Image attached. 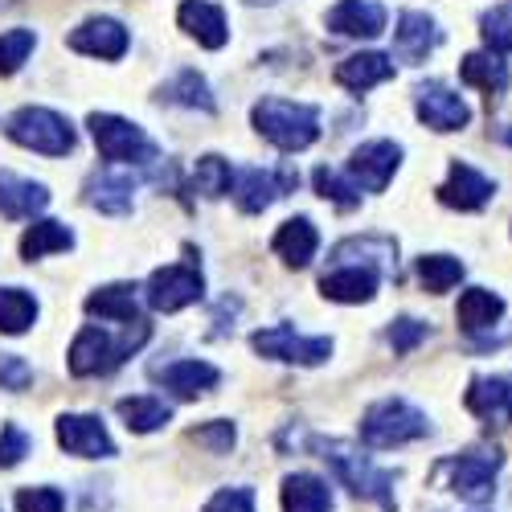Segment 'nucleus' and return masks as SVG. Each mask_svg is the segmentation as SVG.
Wrapping results in <instances>:
<instances>
[{"label": "nucleus", "instance_id": "1", "mask_svg": "<svg viewBox=\"0 0 512 512\" xmlns=\"http://www.w3.org/2000/svg\"><path fill=\"white\" fill-rule=\"evenodd\" d=\"M148 336H152V324H148V320L127 324L119 340H115L107 328L87 324V328L74 336V345H70V353H66V365H70L74 377H103V373L119 369L127 357H132V353L144 345Z\"/></svg>", "mask_w": 512, "mask_h": 512}, {"label": "nucleus", "instance_id": "2", "mask_svg": "<svg viewBox=\"0 0 512 512\" xmlns=\"http://www.w3.org/2000/svg\"><path fill=\"white\" fill-rule=\"evenodd\" d=\"M250 123L267 144L279 152H304L320 140V107L312 103H295V99H259L250 107Z\"/></svg>", "mask_w": 512, "mask_h": 512}, {"label": "nucleus", "instance_id": "3", "mask_svg": "<svg viewBox=\"0 0 512 512\" xmlns=\"http://www.w3.org/2000/svg\"><path fill=\"white\" fill-rule=\"evenodd\" d=\"M312 447L332 467V476L345 484L357 500H373L386 512L398 508V500H394V472H386V467H373L369 455H361L353 443H340V439H316Z\"/></svg>", "mask_w": 512, "mask_h": 512}, {"label": "nucleus", "instance_id": "4", "mask_svg": "<svg viewBox=\"0 0 512 512\" xmlns=\"http://www.w3.org/2000/svg\"><path fill=\"white\" fill-rule=\"evenodd\" d=\"M431 435V422L418 406H410L406 398H381L361 414V443L369 451H390V447H406L414 439Z\"/></svg>", "mask_w": 512, "mask_h": 512}, {"label": "nucleus", "instance_id": "5", "mask_svg": "<svg viewBox=\"0 0 512 512\" xmlns=\"http://www.w3.org/2000/svg\"><path fill=\"white\" fill-rule=\"evenodd\" d=\"M87 127H91V140H95L99 156L111 160V164L148 168V164L160 160V144L144 132L140 123H132V119L111 115V111H91L87 115Z\"/></svg>", "mask_w": 512, "mask_h": 512}, {"label": "nucleus", "instance_id": "6", "mask_svg": "<svg viewBox=\"0 0 512 512\" xmlns=\"http://www.w3.org/2000/svg\"><path fill=\"white\" fill-rule=\"evenodd\" d=\"M5 136L37 156H70L78 144L74 123L54 107H21L5 119Z\"/></svg>", "mask_w": 512, "mask_h": 512}, {"label": "nucleus", "instance_id": "7", "mask_svg": "<svg viewBox=\"0 0 512 512\" xmlns=\"http://www.w3.org/2000/svg\"><path fill=\"white\" fill-rule=\"evenodd\" d=\"M500 447H476V451H463V455H451L443 463L447 472V484L459 500L467 504H488L496 496V472H500Z\"/></svg>", "mask_w": 512, "mask_h": 512}, {"label": "nucleus", "instance_id": "8", "mask_svg": "<svg viewBox=\"0 0 512 512\" xmlns=\"http://www.w3.org/2000/svg\"><path fill=\"white\" fill-rule=\"evenodd\" d=\"M201 295H205V275H201L197 259L156 267L144 283V300L152 312H181V308L197 304Z\"/></svg>", "mask_w": 512, "mask_h": 512}, {"label": "nucleus", "instance_id": "9", "mask_svg": "<svg viewBox=\"0 0 512 512\" xmlns=\"http://www.w3.org/2000/svg\"><path fill=\"white\" fill-rule=\"evenodd\" d=\"M250 345L259 357L287 361V365H324L332 357V340L328 336H300L291 324H271L250 336Z\"/></svg>", "mask_w": 512, "mask_h": 512}, {"label": "nucleus", "instance_id": "10", "mask_svg": "<svg viewBox=\"0 0 512 512\" xmlns=\"http://www.w3.org/2000/svg\"><path fill=\"white\" fill-rule=\"evenodd\" d=\"M414 115L431 127V132H463L472 111H467L463 95H455L447 82H418L414 87Z\"/></svg>", "mask_w": 512, "mask_h": 512}, {"label": "nucleus", "instance_id": "11", "mask_svg": "<svg viewBox=\"0 0 512 512\" xmlns=\"http://www.w3.org/2000/svg\"><path fill=\"white\" fill-rule=\"evenodd\" d=\"M66 46L74 54H87L99 62H119L127 54V46H132V33H127V25L115 17H87L78 29H70Z\"/></svg>", "mask_w": 512, "mask_h": 512}, {"label": "nucleus", "instance_id": "12", "mask_svg": "<svg viewBox=\"0 0 512 512\" xmlns=\"http://www.w3.org/2000/svg\"><path fill=\"white\" fill-rule=\"evenodd\" d=\"M295 185H300V173H291V168H283V173H271V168H242L234 177V205L242 213H263L279 197H287Z\"/></svg>", "mask_w": 512, "mask_h": 512}, {"label": "nucleus", "instance_id": "13", "mask_svg": "<svg viewBox=\"0 0 512 512\" xmlns=\"http://www.w3.org/2000/svg\"><path fill=\"white\" fill-rule=\"evenodd\" d=\"M402 164V144L394 140H369L349 156V181L365 193H381Z\"/></svg>", "mask_w": 512, "mask_h": 512}, {"label": "nucleus", "instance_id": "14", "mask_svg": "<svg viewBox=\"0 0 512 512\" xmlns=\"http://www.w3.org/2000/svg\"><path fill=\"white\" fill-rule=\"evenodd\" d=\"M54 435H58V447L78 459H111L115 455V439L107 435L99 414H62Z\"/></svg>", "mask_w": 512, "mask_h": 512}, {"label": "nucleus", "instance_id": "15", "mask_svg": "<svg viewBox=\"0 0 512 512\" xmlns=\"http://www.w3.org/2000/svg\"><path fill=\"white\" fill-rule=\"evenodd\" d=\"M435 193H439V201H443L447 209L476 213V209H484V205L496 197V181H488L480 168H472L467 160H451L447 181H443Z\"/></svg>", "mask_w": 512, "mask_h": 512}, {"label": "nucleus", "instance_id": "16", "mask_svg": "<svg viewBox=\"0 0 512 512\" xmlns=\"http://www.w3.org/2000/svg\"><path fill=\"white\" fill-rule=\"evenodd\" d=\"M439 46H443V29L435 25V17H426L418 9H406L398 17V29H394V58L398 62L418 66V62L431 58Z\"/></svg>", "mask_w": 512, "mask_h": 512}, {"label": "nucleus", "instance_id": "17", "mask_svg": "<svg viewBox=\"0 0 512 512\" xmlns=\"http://www.w3.org/2000/svg\"><path fill=\"white\" fill-rule=\"evenodd\" d=\"M152 381H160V386L173 390L177 398H201V394H209L222 381V369L209 365V361H197V357H181V361L156 365Z\"/></svg>", "mask_w": 512, "mask_h": 512}, {"label": "nucleus", "instance_id": "18", "mask_svg": "<svg viewBox=\"0 0 512 512\" xmlns=\"http://www.w3.org/2000/svg\"><path fill=\"white\" fill-rule=\"evenodd\" d=\"M336 267H373L377 275H398V242L381 238V234H365V238H345L332 250Z\"/></svg>", "mask_w": 512, "mask_h": 512}, {"label": "nucleus", "instance_id": "19", "mask_svg": "<svg viewBox=\"0 0 512 512\" xmlns=\"http://www.w3.org/2000/svg\"><path fill=\"white\" fill-rule=\"evenodd\" d=\"M177 25L197 41L201 50H222L230 41L226 9L213 5V0H185V5L177 9Z\"/></svg>", "mask_w": 512, "mask_h": 512}, {"label": "nucleus", "instance_id": "20", "mask_svg": "<svg viewBox=\"0 0 512 512\" xmlns=\"http://www.w3.org/2000/svg\"><path fill=\"white\" fill-rule=\"evenodd\" d=\"M386 5H377V0H340V5L328 9L324 25L336 33V37H377L386 33Z\"/></svg>", "mask_w": 512, "mask_h": 512}, {"label": "nucleus", "instance_id": "21", "mask_svg": "<svg viewBox=\"0 0 512 512\" xmlns=\"http://www.w3.org/2000/svg\"><path fill=\"white\" fill-rule=\"evenodd\" d=\"M463 402L488 426H512V377H472Z\"/></svg>", "mask_w": 512, "mask_h": 512}, {"label": "nucleus", "instance_id": "22", "mask_svg": "<svg viewBox=\"0 0 512 512\" xmlns=\"http://www.w3.org/2000/svg\"><path fill=\"white\" fill-rule=\"evenodd\" d=\"M87 205L99 213H111V218H123L136 205V177L132 173H115V168H103V173L87 177Z\"/></svg>", "mask_w": 512, "mask_h": 512}, {"label": "nucleus", "instance_id": "23", "mask_svg": "<svg viewBox=\"0 0 512 512\" xmlns=\"http://www.w3.org/2000/svg\"><path fill=\"white\" fill-rule=\"evenodd\" d=\"M332 78H336L345 91L365 95V91H373V87H381V82L394 78V58H390V54H377V50H369V54H349L345 62L332 70Z\"/></svg>", "mask_w": 512, "mask_h": 512}, {"label": "nucleus", "instance_id": "24", "mask_svg": "<svg viewBox=\"0 0 512 512\" xmlns=\"http://www.w3.org/2000/svg\"><path fill=\"white\" fill-rule=\"evenodd\" d=\"M381 275L373 267H332L320 279V295L332 304H369L377 295Z\"/></svg>", "mask_w": 512, "mask_h": 512}, {"label": "nucleus", "instance_id": "25", "mask_svg": "<svg viewBox=\"0 0 512 512\" xmlns=\"http://www.w3.org/2000/svg\"><path fill=\"white\" fill-rule=\"evenodd\" d=\"M271 250L279 254V259L287 263V267H308L312 259H316V250H320V234H316V226H312V218H287L279 230H275V238H271Z\"/></svg>", "mask_w": 512, "mask_h": 512}, {"label": "nucleus", "instance_id": "26", "mask_svg": "<svg viewBox=\"0 0 512 512\" xmlns=\"http://www.w3.org/2000/svg\"><path fill=\"white\" fill-rule=\"evenodd\" d=\"M50 205V189L41 181H29V177H17V173H0V218H33Z\"/></svg>", "mask_w": 512, "mask_h": 512}, {"label": "nucleus", "instance_id": "27", "mask_svg": "<svg viewBox=\"0 0 512 512\" xmlns=\"http://www.w3.org/2000/svg\"><path fill=\"white\" fill-rule=\"evenodd\" d=\"M87 316H99V320H115V324H136L144 320L140 316V304H136V287L132 283H107L99 291L87 295Z\"/></svg>", "mask_w": 512, "mask_h": 512}, {"label": "nucleus", "instance_id": "28", "mask_svg": "<svg viewBox=\"0 0 512 512\" xmlns=\"http://www.w3.org/2000/svg\"><path fill=\"white\" fill-rule=\"evenodd\" d=\"M504 316V300L496 291H488V287H467L463 295H459V308H455V320H459V328L467 332V336H480V332H488L496 320Z\"/></svg>", "mask_w": 512, "mask_h": 512}, {"label": "nucleus", "instance_id": "29", "mask_svg": "<svg viewBox=\"0 0 512 512\" xmlns=\"http://www.w3.org/2000/svg\"><path fill=\"white\" fill-rule=\"evenodd\" d=\"M283 512H332L328 480H320L312 472H291L283 480Z\"/></svg>", "mask_w": 512, "mask_h": 512}, {"label": "nucleus", "instance_id": "30", "mask_svg": "<svg viewBox=\"0 0 512 512\" xmlns=\"http://www.w3.org/2000/svg\"><path fill=\"white\" fill-rule=\"evenodd\" d=\"M160 103L189 107V111H205V115L218 111V103H213V91H209L205 74H197V70H189V66L177 70V78H168L164 87H160Z\"/></svg>", "mask_w": 512, "mask_h": 512}, {"label": "nucleus", "instance_id": "31", "mask_svg": "<svg viewBox=\"0 0 512 512\" xmlns=\"http://www.w3.org/2000/svg\"><path fill=\"white\" fill-rule=\"evenodd\" d=\"M115 414L123 418V426H127L132 435H152V431H160V426L173 422V410H168L160 398H152V394L119 398V402H115Z\"/></svg>", "mask_w": 512, "mask_h": 512}, {"label": "nucleus", "instance_id": "32", "mask_svg": "<svg viewBox=\"0 0 512 512\" xmlns=\"http://www.w3.org/2000/svg\"><path fill=\"white\" fill-rule=\"evenodd\" d=\"M459 78L467 82V87H480L492 99V95H504L508 91V62L500 54H488V50L467 54L459 62Z\"/></svg>", "mask_w": 512, "mask_h": 512}, {"label": "nucleus", "instance_id": "33", "mask_svg": "<svg viewBox=\"0 0 512 512\" xmlns=\"http://www.w3.org/2000/svg\"><path fill=\"white\" fill-rule=\"evenodd\" d=\"M74 246V230L66 222H33L25 234H21V259L25 263H37L46 254H58V250H70Z\"/></svg>", "mask_w": 512, "mask_h": 512}, {"label": "nucleus", "instance_id": "34", "mask_svg": "<svg viewBox=\"0 0 512 512\" xmlns=\"http://www.w3.org/2000/svg\"><path fill=\"white\" fill-rule=\"evenodd\" d=\"M193 193H201L205 201H218V197L234 193V168H230V160L218 156V152L201 156L197 168H193Z\"/></svg>", "mask_w": 512, "mask_h": 512}, {"label": "nucleus", "instance_id": "35", "mask_svg": "<svg viewBox=\"0 0 512 512\" xmlns=\"http://www.w3.org/2000/svg\"><path fill=\"white\" fill-rule=\"evenodd\" d=\"M33 320H37V295H29L25 287H0V332L21 336L29 332Z\"/></svg>", "mask_w": 512, "mask_h": 512}, {"label": "nucleus", "instance_id": "36", "mask_svg": "<svg viewBox=\"0 0 512 512\" xmlns=\"http://www.w3.org/2000/svg\"><path fill=\"white\" fill-rule=\"evenodd\" d=\"M418 279L431 295H443L463 279V263L451 259V254H422L418 259Z\"/></svg>", "mask_w": 512, "mask_h": 512}, {"label": "nucleus", "instance_id": "37", "mask_svg": "<svg viewBox=\"0 0 512 512\" xmlns=\"http://www.w3.org/2000/svg\"><path fill=\"white\" fill-rule=\"evenodd\" d=\"M312 185H316V193L324 197V201H332V205H340V209H357L361 205V189L353 185V181H345L336 173V168H328V164H320L316 173H312Z\"/></svg>", "mask_w": 512, "mask_h": 512}, {"label": "nucleus", "instance_id": "38", "mask_svg": "<svg viewBox=\"0 0 512 512\" xmlns=\"http://www.w3.org/2000/svg\"><path fill=\"white\" fill-rule=\"evenodd\" d=\"M33 50H37V33L33 29H9V33H0V78L17 74L29 62Z\"/></svg>", "mask_w": 512, "mask_h": 512}, {"label": "nucleus", "instance_id": "39", "mask_svg": "<svg viewBox=\"0 0 512 512\" xmlns=\"http://www.w3.org/2000/svg\"><path fill=\"white\" fill-rule=\"evenodd\" d=\"M480 33L488 54H508L512 50V5H492L480 17Z\"/></svg>", "mask_w": 512, "mask_h": 512}, {"label": "nucleus", "instance_id": "40", "mask_svg": "<svg viewBox=\"0 0 512 512\" xmlns=\"http://www.w3.org/2000/svg\"><path fill=\"white\" fill-rule=\"evenodd\" d=\"M189 439H193L197 447H205L209 455H230V447H234L238 431H234V422H226V418H213V422L197 426V431H189Z\"/></svg>", "mask_w": 512, "mask_h": 512}, {"label": "nucleus", "instance_id": "41", "mask_svg": "<svg viewBox=\"0 0 512 512\" xmlns=\"http://www.w3.org/2000/svg\"><path fill=\"white\" fill-rule=\"evenodd\" d=\"M431 336V328H426L422 320H414V316H402V320H394L390 324V332H386V340H390V349L398 353V357H406V353H414L422 340Z\"/></svg>", "mask_w": 512, "mask_h": 512}, {"label": "nucleus", "instance_id": "42", "mask_svg": "<svg viewBox=\"0 0 512 512\" xmlns=\"http://www.w3.org/2000/svg\"><path fill=\"white\" fill-rule=\"evenodd\" d=\"M17 512H66V496L50 484L41 488H21L17 492Z\"/></svg>", "mask_w": 512, "mask_h": 512}, {"label": "nucleus", "instance_id": "43", "mask_svg": "<svg viewBox=\"0 0 512 512\" xmlns=\"http://www.w3.org/2000/svg\"><path fill=\"white\" fill-rule=\"evenodd\" d=\"M29 451H33V439L21 431L17 422H5V426H0V467H17Z\"/></svg>", "mask_w": 512, "mask_h": 512}, {"label": "nucleus", "instance_id": "44", "mask_svg": "<svg viewBox=\"0 0 512 512\" xmlns=\"http://www.w3.org/2000/svg\"><path fill=\"white\" fill-rule=\"evenodd\" d=\"M33 381V365L17 353H0V390H9V394H21L25 386Z\"/></svg>", "mask_w": 512, "mask_h": 512}, {"label": "nucleus", "instance_id": "45", "mask_svg": "<svg viewBox=\"0 0 512 512\" xmlns=\"http://www.w3.org/2000/svg\"><path fill=\"white\" fill-rule=\"evenodd\" d=\"M201 512H254V492L250 488H222Z\"/></svg>", "mask_w": 512, "mask_h": 512}, {"label": "nucleus", "instance_id": "46", "mask_svg": "<svg viewBox=\"0 0 512 512\" xmlns=\"http://www.w3.org/2000/svg\"><path fill=\"white\" fill-rule=\"evenodd\" d=\"M500 140H504V144L512 148V127H504V132H500Z\"/></svg>", "mask_w": 512, "mask_h": 512}, {"label": "nucleus", "instance_id": "47", "mask_svg": "<svg viewBox=\"0 0 512 512\" xmlns=\"http://www.w3.org/2000/svg\"><path fill=\"white\" fill-rule=\"evenodd\" d=\"M246 5H275V0H246Z\"/></svg>", "mask_w": 512, "mask_h": 512}, {"label": "nucleus", "instance_id": "48", "mask_svg": "<svg viewBox=\"0 0 512 512\" xmlns=\"http://www.w3.org/2000/svg\"><path fill=\"white\" fill-rule=\"evenodd\" d=\"M0 9H9V0H0Z\"/></svg>", "mask_w": 512, "mask_h": 512}]
</instances>
